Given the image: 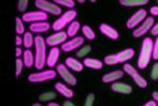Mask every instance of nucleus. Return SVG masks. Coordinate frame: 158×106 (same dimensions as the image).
<instances>
[{"label": "nucleus", "instance_id": "obj_1", "mask_svg": "<svg viewBox=\"0 0 158 106\" xmlns=\"http://www.w3.org/2000/svg\"><path fill=\"white\" fill-rule=\"evenodd\" d=\"M153 46H154V41L151 37H147L143 39L140 53H139L138 62H137V66L139 70H146L147 66L149 64V61L153 57Z\"/></svg>", "mask_w": 158, "mask_h": 106}, {"label": "nucleus", "instance_id": "obj_2", "mask_svg": "<svg viewBox=\"0 0 158 106\" xmlns=\"http://www.w3.org/2000/svg\"><path fill=\"white\" fill-rule=\"evenodd\" d=\"M34 47H35V64L34 67L38 71H42L44 68V66H47V43H46V39L42 35H37L35 37V41H34Z\"/></svg>", "mask_w": 158, "mask_h": 106}, {"label": "nucleus", "instance_id": "obj_3", "mask_svg": "<svg viewBox=\"0 0 158 106\" xmlns=\"http://www.w3.org/2000/svg\"><path fill=\"white\" fill-rule=\"evenodd\" d=\"M76 17H77V13H76L75 9L64 11L57 20L53 22V24H52V29H53L55 32H61V31H63L66 25L69 26L72 22H75V18H76Z\"/></svg>", "mask_w": 158, "mask_h": 106}, {"label": "nucleus", "instance_id": "obj_4", "mask_svg": "<svg viewBox=\"0 0 158 106\" xmlns=\"http://www.w3.org/2000/svg\"><path fill=\"white\" fill-rule=\"evenodd\" d=\"M123 71H124V73H127V75H129V76L131 77V80H133V81L135 82V85H137L138 87L146 88V87L148 86L147 80L144 78L143 76H140V73L135 70L134 66H131V64H129V63H124Z\"/></svg>", "mask_w": 158, "mask_h": 106}, {"label": "nucleus", "instance_id": "obj_5", "mask_svg": "<svg viewBox=\"0 0 158 106\" xmlns=\"http://www.w3.org/2000/svg\"><path fill=\"white\" fill-rule=\"evenodd\" d=\"M57 71L53 68L49 70H44V71H39L35 73H31L28 76V81L33 82V84H39V82H44V81H49V80H53L55 77H57Z\"/></svg>", "mask_w": 158, "mask_h": 106}, {"label": "nucleus", "instance_id": "obj_6", "mask_svg": "<svg viewBox=\"0 0 158 106\" xmlns=\"http://www.w3.org/2000/svg\"><path fill=\"white\" fill-rule=\"evenodd\" d=\"M35 6L38 8V10L44 11L47 14H52V15H62V9L61 6H58L56 3L48 2V0H35Z\"/></svg>", "mask_w": 158, "mask_h": 106}, {"label": "nucleus", "instance_id": "obj_7", "mask_svg": "<svg viewBox=\"0 0 158 106\" xmlns=\"http://www.w3.org/2000/svg\"><path fill=\"white\" fill-rule=\"evenodd\" d=\"M147 18H148L147 17V10L146 9H139L127 20V28L128 29H135Z\"/></svg>", "mask_w": 158, "mask_h": 106}, {"label": "nucleus", "instance_id": "obj_8", "mask_svg": "<svg viewBox=\"0 0 158 106\" xmlns=\"http://www.w3.org/2000/svg\"><path fill=\"white\" fill-rule=\"evenodd\" d=\"M56 71H57V73L62 77V80H63V81L67 84L69 86H75V85L77 84V78L71 73L70 68H69L64 63L57 64V66H56Z\"/></svg>", "mask_w": 158, "mask_h": 106}, {"label": "nucleus", "instance_id": "obj_9", "mask_svg": "<svg viewBox=\"0 0 158 106\" xmlns=\"http://www.w3.org/2000/svg\"><path fill=\"white\" fill-rule=\"evenodd\" d=\"M22 19L24 23H38V22H47L48 19V14L44 11L41 10H37V11H28V13H24L22 15Z\"/></svg>", "mask_w": 158, "mask_h": 106}, {"label": "nucleus", "instance_id": "obj_10", "mask_svg": "<svg viewBox=\"0 0 158 106\" xmlns=\"http://www.w3.org/2000/svg\"><path fill=\"white\" fill-rule=\"evenodd\" d=\"M67 33L64 31H61V32H55L53 34H51L46 38V43L47 46H51L52 48L53 47H57V46H62L63 43L67 42Z\"/></svg>", "mask_w": 158, "mask_h": 106}, {"label": "nucleus", "instance_id": "obj_11", "mask_svg": "<svg viewBox=\"0 0 158 106\" xmlns=\"http://www.w3.org/2000/svg\"><path fill=\"white\" fill-rule=\"evenodd\" d=\"M153 25H154V19H153V17H148L146 20H144V22L138 26V28H135V29L133 31V37H134V38H140V37H143V35H146L148 32L152 31Z\"/></svg>", "mask_w": 158, "mask_h": 106}, {"label": "nucleus", "instance_id": "obj_12", "mask_svg": "<svg viewBox=\"0 0 158 106\" xmlns=\"http://www.w3.org/2000/svg\"><path fill=\"white\" fill-rule=\"evenodd\" d=\"M84 46V37H78L76 35L75 38H71L70 41H67L66 43H63L61 46V51L66 52V53H69V52H72L77 48H80Z\"/></svg>", "mask_w": 158, "mask_h": 106}, {"label": "nucleus", "instance_id": "obj_13", "mask_svg": "<svg viewBox=\"0 0 158 106\" xmlns=\"http://www.w3.org/2000/svg\"><path fill=\"white\" fill-rule=\"evenodd\" d=\"M123 76H124V71L123 70H116V71H113V72H109L106 75H104L101 77V81L104 84H114V82L119 81Z\"/></svg>", "mask_w": 158, "mask_h": 106}, {"label": "nucleus", "instance_id": "obj_14", "mask_svg": "<svg viewBox=\"0 0 158 106\" xmlns=\"http://www.w3.org/2000/svg\"><path fill=\"white\" fill-rule=\"evenodd\" d=\"M100 32L104 35H106L109 39H111V41H116V39L119 38V33H118V31L115 28H113L111 25L106 24V23L100 24Z\"/></svg>", "mask_w": 158, "mask_h": 106}, {"label": "nucleus", "instance_id": "obj_15", "mask_svg": "<svg viewBox=\"0 0 158 106\" xmlns=\"http://www.w3.org/2000/svg\"><path fill=\"white\" fill-rule=\"evenodd\" d=\"M60 53H61V49L58 47H53L49 49L48 56H47V66L49 68H53L57 64L58 58H60Z\"/></svg>", "mask_w": 158, "mask_h": 106}, {"label": "nucleus", "instance_id": "obj_16", "mask_svg": "<svg viewBox=\"0 0 158 106\" xmlns=\"http://www.w3.org/2000/svg\"><path fill=\"white\" fill-rule=\"evenodd\" d=\"M111 91L116 92V94H123V95H129L133 92V88H131L130 85L125 84V82H114L111 84Z\"/></svg>", "mask_w": 158, "mask_h": 106}, {"label": "nucleus", "instance_id": "obj_17", "mask_svg": "<svg viewBox=\"0 0 158 106\" xmlns=\"http://www.w3.org/2000/svg\"><path fill=\"white\" fill-rule=\"evenodd\" d=\"M133 56H134V49L133 48H125L120 52L115 53L118 63H127L129 59L133 58Z\"/></svg>", "mask_w": 158, "mask_h": 106}, {"label": "nucleus", "instance_id": "obj_18", "mask_svg": "<svg viewBox=\"0 0 158 106\" xmlns=\"http://www.w3.org/2000/svg\"><path fill=\"white\" fill-rule=\"evenodd\" d=\"M52 28V24H49L48 22H38V23H33L29 25V32L32 33H44L47 31H49Z\"/></svg>", "mask_w": 158, "mask_h": 106}, {"label": "nucleus", "instance_id": "obj_19", "mask_svg": "<svg viewBox=\"0 0 158 106\" xmlns=\"http://www.w3.org/2000/svg\"><path fill=\"white\" fill-rule=\"evenodd\" d=\"M64 64L67 66V67L71 70V71H75V72H81L84 70V63H81L78 59H75L73 57H69V58H66L64 61Z\"/></svg>", "mask_w": 158, "mask_h": 106}, {"label": "nucleus", "instance_id": "obj_20", "mask_svg": "<svg viewBox=\"0 0 158 106\" xmlns=\"http://www.w3.org/2000/svg\"><path fill=\"white\" fill-rule=\"evenodd\" d=\"M55 88H56V91L58 92V94H61L62 96H64L66 99H72L73 97V90L72 88H70L69 86H66L64 84H62V82H57L56 85H55Z\"/></svg>", "mask_w": 158, "mask_h": 106}, {"label": "nucleus", "instance_id": "obj_21", "mask_svg": "<svg viewBox=\"0 0 158 106\" xmlns=\"http://www.w3.org/2000/svg\"><path fill=\"white\" fill-rule=\"evenodd\" d=\"M82 63H84L85 67H89L91 70H101L102 64H104L102 61L96 59V58H85Z\"/></svg>", "mask_w": 158, "mask_h": 106}, {"label": "nucleus", "instance_id": "obj_22", "mask_svg": "<svg viewBox=\"0 0 158 106\" xmlns=\"http://www.w3.org/2000/svg\"><path fill=\"white\" fill-rule=\"evenodd\" d=\"M23 62H24L25 67H28V68L35 64V57L33 56V53H32L31 49L24 51V53H23Z\"/></svg>", "mask_w": 158, "mask_h": 106}, {"label": "nucleus", "instance_id": "obj_23", "mask_svg": "<svg viewBox=\"0 0 158 106\" xmlns=\"http://www.w3.org/2000/svg\"><path fill=\"white\" fill-rule=\"evenodd\" d=\"M81 29V24L78 23L77 20H75V22H72L69 26H67V31H66V33H67V35L69 37H71V38H75L76 37V34H77V32Z\"/></svg>", "mask_w": 158, "mask_h": 106}, {"label": "nucleus", "instance_id": "obj_24", "mask_svg": "<svg viewBox=\"0 0 158 106\" xmlns=\"http://www.w3.org/2000/svg\"><path fill=\"white\" fill-rule=\"evenodd\" d=\"M119 3L124 6H140V5H147L148 0H120Z\"/></svg>", "mask_w": 158, "mask_h": 106}, {"label": "nucleus", "instance_id": "obj_25", "mask_svg": "<svg viewBox=\"0 0 158 106\" xmlns=\"http://www.w3.org/2000/svg\"><path fill=\"white\" fill-rule=\"evenodd\" d=\"M34 41H35V37H33L32 32H27L24 34V37H23V44H24V47L27 49H29L34 44Z\"/></svg>", "mask_w": 158, "mask_h": 106}, {"label": "nucleus", "instance_id": "obj_26", "mask_svg": "<svg viewBox=\"0 0 158 106\" xmlns=\"http://www.w3.org/2000/svg\"><path fill=\"white\" fill-rule=\"evenodd\" d=\"M39 101L41 102H51L52 100L56 99V92L53 91H47V92H43V94H41L38 96Z\"/></svg>", "mask_w": 158, "mask_h": 106}, {"label": "nucleus", "instance_id": "obj_27", "mask_svg": "<svg viewBox=\"0 0 158 106\" xmlns=\"http://www.w3.org/2000/svg\"><path fill=\"white\" fill-rule=\"evenodd\" d=\"M81 31H82L84 37L86 39H89V41H94V39H95L96 34H95V32L93 31V28H91L90 25H84L82 28H81Z\"/></svg>", "mask_w": 158, "mask_h": 106}, {"label": "nucleus", "instance_id": "obj_28", "mask_svg": "<svg viewBox=\"0 0 158 106\" xmlns=\"http://www.w3.org/2000/svg\"><path fill=\"white\" fill-rule=\"evenodd\" d=\"M15 32L18 35H22V34H25V25H24V22L22 18H17L15 19Z\"/></svg>", "mask_w": 158, "mask_h": 106}, {"label": "nucleus", "instance_id": "obj_29", "mask_svg": "<svg viewBox=\"0 0 158 106\" xmlns=\"http://www.w3.org/2000/svg\"><path fill=\"white\" fill-rule=\"evenodd\" d=\"M91 49H93V48H91V46H90V44H85V46H82L80 49L77 51L76 56H77L78 58H85V57L89 55V53L91 52Z\"/></svg>", "mask_w": 158, "mask_h": 106}, {"label": "nucleus", "instance_id": "obj_30", "mask_svg": "<svg viewBox=\"0 0 158 106\" xmlns=\"http://www.w3.org/2000/svg\"><path fill=\"white\" fill-rule=\"evenodd\" d=\"M58 6H61V5H63V6H66V8H69V10H72L73 8H75V2L73 0H56L55 2Z\"/></svg>", "mask_w": 158, "mask_h": 106}, {"label": "nucleus", "instance_id": "obj_31", "mask_svg": "<svg viewBox=\"0 0 158 106\" xmlns=\"http://www.w3.org/2000/svg\"><path fill=\"white\" fill-rule=\"evenodd\" d=\"M23 67H24V62L23 59L20 58H17V62H15V77H19L22 71H23Z\"/></svg>", "mask_w": 158, "mask_h": 106}, {"label": "nucleus", "instance_id": "obj_32", "mask_svg": "<svg viewBox=\"0 0 158 106\" xmlns=\"http://www.w3.org/2000/svg\"><path fill=\"white\" fill-rule=\"evenodd\" d=\"M104 62H105V64H108V66H115V64H118V61H116L115 55H109V56H105Z\"/></svg>", "mask_w": 158, "mask_h": 106}, {"label": "nucleus", "instance_id": "obj_33", "mask_svg": "<svg viewBox=\"0 0 158 106\" xmlns=\"http://www.w3.org/2000/svg\"><path fill=\"white\" fill-rule=\"evenodd\" d=\"M94 104H95V95L93 94V92H90L85 99L84 106H94Z\"/></svg>", "mask_w": 158, "mask_h": 106}, {"label": "nucleus", "instance_id": "obj_34", "mask_svg": "<svg viewBox=\"0 0 158 106\" xmlns=\"http://www.w3.org/2000/svg\"><path fill=\"white\" fill-rule=\"evenodd\" d=\"M28 4H29L28 0H19L18 2V10L24 14V11L27 10V8H28Z\"/></svg>", "mask_w": 158, "mask_h": 106}, {"label": "nucleus", "instance_id": "obj_35", "mask_svg": "<svg viewBox=\"0 0 158 106\" xmlns=\"http://www.w3.org/2000/svg\"><path fill=\"white\" fill-rule=\"evenodd\" d=\"M151 78L153 80V81H157V80H158V63H154V66L152 67Z\"/></svg>", "mask_w": 158, "mask_h": 106}, {"label": "nucleus", "instance_id": "obj_36", "mask_svg": "<svg viewBox=\"0 0 158 106\" xmlns=\"http://www.w3.org/2000/svg\"><path fill=\"white\" fill-rule=\"evenodd\" d=\"M154 61L158 59V37H156V42H154V46H153V57H152Z\"/></svg>", "mask_w": 158, "mask_h": 106}, {"label": "nucleus", "instance_id": "obj_37", "mask_svg": "<svg viewBox=\"0 0 158 106\" xmlns=\"http://www.w3.org/2000/svg\"><path fill=\"white\" fill-rule=\"evenodd\" d=\"M151 35H154V37H158V23H156L153 25V28L151 31Z\"/></svg>", "mask_w": 158, "mask_h": 106}, {"label": "nucleus", "instance_id": "obj_38", "mask_svg": "<svg viewBox=\"0 0 158 106\" xmlns=\"http://www.w3.org/2000/svg\"><path fill=\"white\" fill-rule=\"evenodd\" d=\"M149 13L152 15H156V17H158V5H156V6H152L151 9H149Z\"/></svg>", "mask_w": 158, "mask_h": 106}, {"label": "nucleus", "instance_id": "obj_39", "mask_svg": "<svg viewBox=\"0 0 158 106\" xmlns=\"http://www.w3.org/2000/svg\"><path fill=\"white\" fill-rule=\"evenodd\" d=\"M15 44H17L18 47L23 44V38H22L20 35H17V37H15Z\"/></svg>", "mask_w": 158, "mask_h": 106}, {"label": "nucleus", "instance_id": "obj_40", "mask_svg": "<svg viewBox=\"0 0 158 106\" xmlns=\"http://www.w3.org/2000/svg\"><path fill=\"white\" fill-rule=\"evenodd\" d=\"M23 53H24V52L22 51V48H20V47H17V49H15V56H17L18 58H19L20 56H23Z\"/></svg>", "mask_w": 158, "mask_h": 106}, {"label": "nucleus", "instance_id": "obj_41", "mask_svg": "<svg viewBox=\"0 0 158 106\" xmlns=\"http://www.w3.org/2000/svg\"><path fill=\"white\" fill-rule=\"evenodd\" d=\"M143 106H158V105H157V102H156L154 100H151V101L146 102V104H144Z\"/></svg>", "mask_w": 158, "mask_h": 106}, {"label": "nucleus", "instance_id": "obj_42", "mask_svg": "<svg viewBox=\"0 0 158 106\" xmlns=\"http://www.w3.org/2000/svg\"><path fill=\"white\" fill-rule=\"evenodd\" d=\"M62 106H76V105H75L72 101H70V100L67 99V100H66V101L63 102V105H62Z\"/></svg>", "mask_w": 158, "mask_h": 106}, {"label": "nucleus", "instance_id": "obj_43", "mask_svg": "<svg viewBox=\"0 0 158 106\" xmlns=\"http://www.w3.org/2000/svg\"><path fill=\"white\" fill-rule=\"evenodd\" d=\"M152 97H153V100H154V101L158 104V92H157V91H154L153 94H152Z\"/></svg>", "mask_w": 158, "mask_h": 106}, {"label": "nucleus", "instance_id": "obj_44", "mask_svg": "<svg viewBox=\"0 0 158 106\" xmlns=\"http://www.w3.org/2000/svg\"><path fill=\"white\" fill-rule=\"evenodd\" d=\"M47 106H62V105H60V104H57V102H53V101H51V102H48Z\"/></svg>", "mask_w": 158, "mask_h": 106}, {"label": "nucleus", "instance_id": "obj_45", "mask_svg": "<svg viewBox=\"0 0 158 106\" xmlns=\"http://www.w3.org/2000/svg\"><path fill=\"white\" fill-rule=\"evenodd\" d=\"M32 106H43V105H42V104H39V102H34Z\"/></svg>", "mask_w": 158, "mask_h": 106}]
</instances>
